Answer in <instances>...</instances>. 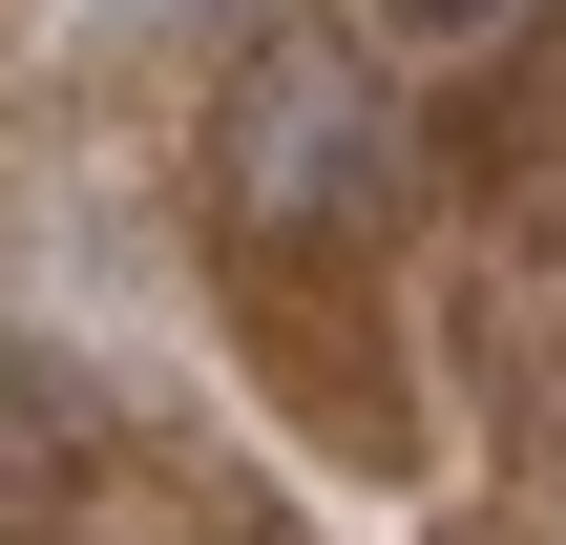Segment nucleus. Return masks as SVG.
<instances>
[{
    "label": "nucleus",
    "instance_id": "nucleus-2",
    "mask_svg": "<svg viewBox=\"0 0 566 545\" xmlns=\"http://www.w3.org/2000/svg\"><path fill=\"white\" fill-rule=\"evenodd\" d=\"M399 21H441V42H462V21H504V0H399Z\"/></svg>",
    "mask_w": 566,
    "mask_h": 545
},
{
    "label": "nucleus",
    "instance_id": "nucleus-1",
    "mask_svg": "<svg viewBox=\"0 0 566 545\" xmlns=\"http://www.w3.org/2000/svg\"><path fill=\"white\" fill-rule=\"evenodd\" d=\"M210 189H231L252 252H336L378 210V84H357V42H273L231 84V126H210Z\"/></svg>",
    "mask_w": 566,
    "mask_h": 545
}]
</instances>
